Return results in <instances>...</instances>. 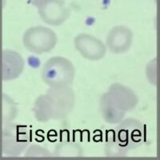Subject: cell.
<instances>
[{
  "label": "cell",
  "mask_w": 160,
  "mask_h": 160,
  "mask_svg": "<svg viewBox=\"0 0 160 160\" xmlns=\"http://www.w3.org/2000/svg\"><path fill=\"white\" fill-rule=\"evenodd\" d=\"M75 105V93L69 87L50 88L35 100L33 112L40 122L65 118Z\"/></svg>",
  "instance_id": "6da1fadb"
},
{
  "label": "cell",
  "mask_w": 160,
  "mask_h": 160,
  "mask_svg": "<svg viewBox=\"0 0 160 160\" xmlns=\"http://www.w3.org/2000/svg\"><path fill=\"white\" fill-rule=\"evenodd\" d=\"M133 32L124 26H116L110 31L107 38V46L115 54H122L131 48Z\"/></svg>",
  "instance_id": "9c48e42d"
},
{
  "label": "cell",
  "mask_w": 160,
  "mask_h": 160,
  "mask_svg": "<svg viewBox=\"0 0 160 160\" xmlns=\"http://www.w3.org/2000/svg\"><path fill=\"white\" fill-rule=\"evenodd\" d=\"M22 42L28 51L40 55L54 49L58 42V38L56 34L50 28L37 26L26 31Z\"/></svg>",
  "instance_id": "5b68a950"
},
{
  "label": "cell",
  "mask_w": 160,
  "mask_h": 160,
  "mask_svg": "<svg viewBox=\"0 0 160 160\" xmlns=\"http://www.w3.org/2000/svg\"><path fill=\"white\" fill-rule=\"evenodd\" d=\"M0 102L2 104V108H1L2 125L3 126L9 122H12L13 120L16 118L18 115V108H17L16 104L10 97H8L5 94L2 95V100Z\"/></svg>",
  "instance_id": "8fae6325"
},
{
  "label": "cell",
  "mask_w": 160,
  "mask_h": 160,
  "mask_svg": "<svg viewBox=\"0 0 160 160\" xmlns=\"http://www.w3.org/2000/svg\"><path fill=\"white\" fill-rule=\"evenodd\" d=\"M51 155H52L49 150L39 146H31L28 148V151L25 154V156L27 157H51Z\"/></svg>",
  "instance_id": "4fadbf2b"
},
{
  "label": "cell",
  "mask_w": 160,
  "mask_h": 160,
  "mask_svg": "<svg viewBox=\"0 0 160 160\" xmlns=\"http://www.w3.org/2000/svg\"><path fill=\"white\" fill-rule=\"evenodd\" d=\"M75 47L80 55L91 61H98L103 58L107 48L98 38L88 34H79L75 38Z\"/></svg>",
  "instance_id": "ba28073f"
},
{
  "label": "cell",
  "mask_w": 160,
  "mask_h": 160,
  "mask_svg": "<svg viewBox=\"0 0 160 160\" xmlns=\"http://www.w3.org/2000/svg\"><path fill=\"white\" fill-rule=\"evenodd\" d=\"M30 142V132L27 127L9 122L2 126L1 148L6 156H19Z\"/></svg>",
  "instance_id": "277c9868"
},
{
  "label": "cell",
  "mask_w": 160,
  "mask_h": 160,
  "mask_svg": "<svg viewBox=\"0 0 160 160\" xmlns=\"http://www.w3.org/2000/svg\"><path fill=\"white\" fill-rule=\"evenodd\" d=\"M1 61V78L3 81L15 79L23 71L25 62L22 57L16 51L4 50Z\"/></svg>",
  "instance_id": "30bf717a"
},
{
  "label": "cell",
  "mask_w": 160,
  "mask_h": 160,
  "mask_svg": "<svg viewBox=\"0 0 160 160\" xmlns=\"http://www.w3.org/2000/svg\"><path fill=\"white\" fill-rule=\"evenodd\" d=\"M33 4L38 8L40 18L48 25H62L71 16L64 0H36Z\"/></svg>",
  "instance_id": "52a82bcc"
},
{
  "label": "cell",
  "mask_w": 160,
  "mask_h": 160,
  "mask_svg": "<svg viewBox=\"0 0 160 160\" xmlns=\"http://www.w3.org/2000/svg\"><path fill=\"white\" fill-rule=\"evenodd\" d=\"M35 1H36V0H32V2H35Z\"/></svg>",
  "instance_id": "5bb4252c"
},
{
  "label": "cell",
  "mask_w": 160,
  "mask_h": 160,
  "mask_svg": "<svg viewBox=\"0 0 160 160\" xmlns=\"http://www.w3.org/2000/svg\"><path fill=\"white\" fill-rule=\"evenodd\" d=\"M138 102V96L132 90L122 84L114 83L101 98L100 110L106 122L117 124Z\"/></svg>",
  "instance_id": "7a4b0ae2"
},
{
  "label": "cell",
  "mask_w": 160,
  "mask_h": 160,
  "mask_svg": "<svg viewBox=\"0 0 160 160\" xmlns=\"http://www.w3.org/2000/svg\"><path fill=\"white\" fill-rule=\"evenodd\" d=\"M55 156H82V150L76 143L64 142L57 146L54 152Z\"/></svg>",
  "instance_id": "7c38bea8"
},
{
  "label": "cell",
  "mask_w": 160,
  "mask_h": 160,
  "mask_svg": "<svg viewBox=\"0 0 160 160\" xmlns=\"http://www.w3.org/2000/svg\"><path fill=\"white\" fill-rule=\"evenodd\" d=\"M75 70L72 62L60 56L48 59L41 71L43 82L50 88L69 87L75 79Z\"/></svg>",
  "instance_id": "3957f363"
},
{
  "label": "cell",
  "mask_w": 160,
  "mask_h": 160,
  "mask_svg": "<svg viewBox=\"0 0 160 160\" xmlns=\"http://www.w3.org/2000/svg\"><path fill=\"white\" fill-rule=\"evenodd\" d=\"M145 128L135 118H127L115 129V142L125 151L135 149L144 142Z\"/></svg>",
  "instance_id": "8992f818"
}]
</instances>
